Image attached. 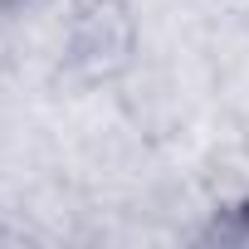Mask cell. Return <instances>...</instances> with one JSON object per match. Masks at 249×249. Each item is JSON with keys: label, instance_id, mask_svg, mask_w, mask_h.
<instances>
[{"label": "cell", "instance_id": "7a4b0ae2", "mask_svg": "<svg viewBox=\"0 0 249 249\" xmlns=\"http://www.w3.org/2000/svg\"><path fill=\"white\" fill-rule=\"evenodd\" d=\"M25 5H35V0H0V15H20Z\"/></svg>", "mask_w": 249, "mask_h": 249}, {"label": "cell", "instance_id": "6da1fadb", "mask_svg": "<svg viewBox=\"0 0 249 249\" xmlns=\"http://www.w3.org/2000/svg\"><path fill=\"white\" fill-rule=\"evenodd\" d=\"M132 54V15L122 0H88L69 35V59L83 64L93 78H107Z\"/></svg>", "mask_w": 249, "mask_h": 249}]
</instances>
